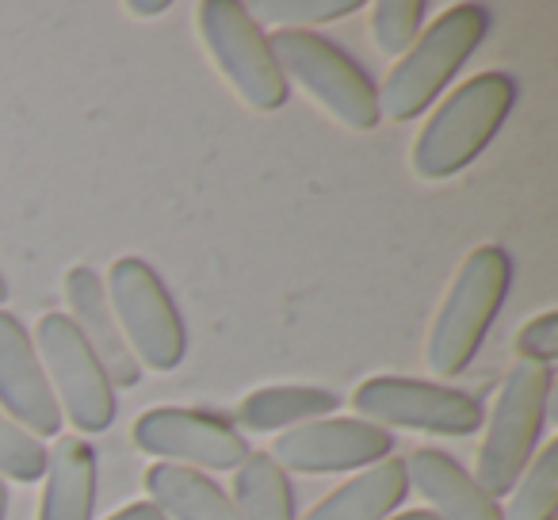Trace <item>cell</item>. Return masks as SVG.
<instances>
[{"instance_id":"6da1fadb","label":"cell","mask_w":558,"mask_h":520,"mask_svg":"<svg viewBox=\"0 0 558 520\" xmlns=\"http://www.w3.org/2000/svg\"><path fill=\"white\" fill-rule=\"evenodd\" d=\"M512 104H517V81L509 73L489 70L463 81L421 126L413 142V172L421 180H448L463 172L497 138Z\"/></svg>"},{"instance_id":"7a4b0ae2","label":"cell","mask_w":558,"mask_h":520,"mask_svg":"<svg viewBox=\"0 0 558 520\" xmlns=\"http://www.w3.org/2000/svg\"><path fill=\"white\" fill-rule=\"evenodd\" d=\"M489 32V12L482 4H456L444 16H436L417 35L410 50L395 62L375 93H379V116L405 123L421 111L433 108L436 96L448 88V81L471 62Z\"/></svg>"},{"instance_id":"3957f363","label":"cell","mask_w":558,"mask_h":520,"mask_svg":"<svg viewBox=\"0 0 558 520\" xmlns=\"http://www.w3.org/2000/svg\"><path fill=\"white\" fill-rule=\"evenodd\" d=\"M509 280L512 261L501 245H478L474 253H466L440 311H436L433 334H428L425 356L433 375L456 379L459 372H466V364L478 356L494 318L501 314Z\"/></svg>"},{"instance_id":"277c9868","label":"cell","mask_w":558,"mask_h":520,"mask_svg":"<svg viewBox=\"0 0 558 520\" xmlns=\"http://www.w3.org/2000/svg\"><path fill=\"white\" fill-rule=\"evenodd\" d=\"M550 402H555V372L543 364L517 360L509 367V375H505L501 390H497L494 410L482 421L486 440H482L471 474L489 497L509 494L520 474H524V467L532 463L543 425H547Z\"/></svg>"},{"instance_id":"5b68a950","label":"cell","mask_w":558,"mask_h":520,"mask_svg":"<svg viewBox=\"0 0 558 520\" xmlns=\"http://www.w3.org/2000/svg\"><path fill=\"white\" fill-rule=\"evenodd\" d=\"M108 303L138 367L172 372L184 364L187 329L169 283L142 256H119L108 273Z\"/></svg>"},{"instance_id":"8992f818","label":"cell","mask_w":558,"mask_h":520,"mask_svg":"<svg viewBox=\"0 0 558 520\" xmlns=\"http://www.w3.org/2000/svg\"><path fill=\"white\" fill-rule=\"evenodd\" d=\"M268 47L288 85L295 81L337 123H344L349 131H375L383 123L375 81L337 43L314 32H276L268 35Z\"/></svg>"},{"instance_id":"52a82bcc","label":"cell","mask_w":558,"mask_h":520,"mask_svg":"<svg viewBox=\"0 0 558 520\" xmlns=\"http://www.w3.org/2000/svg\"><path fill=\"white\" fill-rule=\"evenodd\" d=\"M195 20H199V35L210 62L218 65V73L230 81L233 93L248 108L279 111L288 104L291 85L279 70L276 55H271L268 35L248 16V4H241V0H203L195 9Z\"/></svg>"},{"instance_id":"ba28073f","label":"cell","mask_w":558,"mask_h":520,"mask_svg":"<svg viewBox=\"0 0 558 520\" xmlns=\"http://www.w3.org/2000/svg\"><path fill=\"white\" fill-rule=\"evenodd\" d=\"M35 356H39L47 383L58 398L62 418H70L81 433H104L116 421V387L96 360L93 344L81 337L70 314H43L35 326Z\"/></svg>"},{"instance_id":"9c48e42d","label":"cell","mask_w":558,"mask_h":520,"mask_svg":"<svg viewBox=\"0 0 558 520\" xmlns=\"http://www.w3.org/2000/svg\"><path fill=\"white\" fill-rule=\"evenodd\" d=\"M352 410L360 413V421H372L379 428L398 425L433 436H471L486 421L478 398H471L466 390L428 379H405V375L364 379L352 395Z\"/></svg>"},{"instance_id":"30bf717a","label":"cell","mask_w":558,"mask_h":520,"mask_svg":"<svg viewBox=\"0 0 558 520\" xmlns=\"http://www.w3.org/2000/svg\"><path fill=\"white\" fill-rule=\"evenodd\" d=\"M134 448L161 463L192 471H238L248 459V444L226 418L184 406H157L134 421Z\"/></svg>"},{"instance_id":"8fae6325","label":"cell","mask_w":558,"mask_h":520,"mask_svg":"<svg viewBox=\"0 0 558 520\" xmlns=\"http://www.w3.org/2000/svg\"><path fill=\"white\" fill-rule=\"evenodd\" d=\"M395 451V436L387 428L360 418H322L306 421L299 428L279 433L268 456L279 463V471L295 474H344L364 471Z\"/></svg>"},{"instance_id":"7c38bea8","label":"cell","mask_w":558,"mask_h":520,"mask_svg":"<svg viewBox=\"0 0 558 520\" xmlns=\"http://www.w3.org/2000/svg\"><path fill=\"white\" fill-rule=\"evenodd\" d=\"M0 410L39 440L58 436L65 421L47 383V372L35 356L32 334L9 311H0Z\"/></svg>"},{"instance_id":"4fadbf2b","label":"cell","mask_w":558,"mask_h":520,"mask_svg":"<svg viewBox=\"0 0 558 520\" xmlns=\"http://www.w3.org/2000/svg\"><path fill=\"white\" fill-rule=\"evenodd\" d=\"M65 299H70V318L81 329L88 344H93L96 360L108 372L111 387H134L142 379V367L134 352L126 349L123 329H119L116 314L108 303V288L88 265H77L65 273Z\"/></svg>"},{"instance_id":"5bb4252c","label":"cell","mask_w":558,"mask_h":520,"mask_svg":"<svg viewBox=\"0 0 558 520\" xmlns=\"http://www.w3.org/2000/svg\"><path fill=\"white\" fill-rule=\"evenodd\" d=\"M410 486L433 505L436 520H505L497 497H489L448 451L417 448L405 463Z\"/></svg>"},{"instance_id":"9a60e30c","label":"cell","mask_w":558,"mask_h":520,"mask_svg":"<svg viewBox=\"0 0 558 520\" xmlns=\"http://www.w3.org/2000/svg\"><path fill=\"white\" fill-rule=\"evenodd\" d=\"M410 494L405 459L387 456L326 494L303 520H387Z\"/></svg>"},{"instance_id":"2e32d148","label":"cell","mask_w":558,"mask_h":520,"mask_svg":"<svg viewBox=\"0 0 558 520\" xmlns=\"http://www.w3.org/2000/svg\"><path fill=\"white\" fill-rule=\"evenodd\" d=\"M96 509V451L81 436H62L47 451L39 520H93Z\"/></svg>"},{"instance_id":"e0dca14e","label":"cell","mask_w":558,"mask_h":520,"mask_svg":"<svg viewBox=\"0 0 558 520\" xmlns=\"http://www.w3.org/2000/svg\"><path fill=\"white\" fill-rule=\"evenodd\" d=\"M146 494L165 520H238L230 494L210 474L177 463H154L146 471Z\"/></svg>"},{"instance_id":"ac0fdd59","label":"cell","mask_w":558,"mask_h":520,"mask_svg":"<svg viewBox=\"0 0 558 520\" xmlns=\"http://www.w3.org/2000/svg\"><path fill=\"white\" fill-rule=\"evenodd\" d=\"M341 406V395L326 387H303V383H291V387H264L253 390L248 398H241L238 406V425L245 433H288L306 421H322Z\"/></svg>"},{"instance_id":"d6986e66","label":"cell","mask_w":558,"mask_h":520,"mask_svg":"<svg viewBox=\"0 0 558 520\" xmlns=\"http://www.w3.org/2000/svg\"><path fill=\"white\" fill-rule=\"evenodd\" d=\"M230 501L238 509V520H295V494H291L288 471H279L268 451H253L238 467Z\"/></svg>"},{"instance_id":"ffe728a7","label":"cell","mask_w":558,"mask_h":520,"mask_svg":"<svg viewBox=\"0 0 558 520\" xmlns=\"http://www.w3.org/2000/svg\"><path fill=\"white\" fill-rule=\"evenodd\" d=\"M558 509V444H543L539 456L524 467V474L512 486L509 509H501L505 520H555Z\"/></svg>"},{"instance_id":"44dd1931","label":"cell","mask_w":558,"mask_h":520,"mask_svg":"<svg viewBox=\"0 0 558 520\" xmlns=\"http://www.w3.org/2000/svg\"><path fill=\"white\" fill-rule=\"evenodd\" d=\"M360 9V0H256L248 16L279 24V32H311L329 20L352 16Z\"/></svg>"},{"instance_id":"7402d4cb","label":"cell","mask_w":558,"mask_h":520,"mask_svg":"<svg viewBox=\"0 0 558 520\" xmlns=\"http://www.w3.org/2000/svg\"><path fill=\"white\" fill-rule=\"evenodd\" d=\"M425 0H379L372 12V35L379 50L402 58L417 43L421 27H425Z\"/></svg>"},{"instance_id":"603a6c76","label":"cell","mask_w":558,"mask_h":520,"mask_svg":"<svg viewBox=\"0 0 558 520\" xmlns=\"http://www.w3.org/2000/svg\"><path fill=\"white\" fill-rule=\"evenodd\" d=\"M47 474V448L39 436L0 413V479L39 482Z\"/></svg>"},{"instance_id":"cb8c5ba5","label":"cell","mask_w":558,"mask_h":520,"mask_svg":"<svg viewBox=\"0 0 558 520\" xmlns=\"http://www.w3.org/2000/svg\"><path fill=\"white\" fill-rule=\"evenodd\" d=\"M517 356L524 364H543L550 367L558 356V314L547 311L539 318H532L527 326H520L517 334Z\"/></svg>"},{"instance_id":"d4e9b609","label":"cell","mask_w":558,"mask_h":520,"mask_svg":"<svg viewBox=\"0 0 558 520\" xmlns=\"http://www.w3.org/2000/svg\"><path fill=\"white\" fill-rule=\"evenodd\" d=\"M108 520H165V512L157 509L154 501H131V505H123L119 512H111Z\"/></svg>"},{"instance_id":"484cf974","label":"cell","mask_w":558,"mask_h":520,"mask_svg":"<svg viewBox=\"0 0 558 520\" xmlns=\"http://www.w3.org/2000/svg\"><path fill=\"white\" fill-rule=\"evenodd\" d=\"M126 12L131 16H161V12H169V0H131Z\"/></svg>"},{"instance_id":"4316f807","label":"cell","mask_w":558,"mask_h":520,"mask_svg":"<svg viewBox=\"0 0 558 520\" xmlns=\"http://www.w3.org/2000/svg\"><path fill=\"white\" fill-rule=\"evenodd\" d=\"M387 520H436L428 509H413V512H398V517H387Z\"/></svg>"},{"instance_id":"83f0119b","label":"cell","mask_w":558,"mask_h":520,"mask_svg":"<svg viewBox=\"0 0 558 520\" xmlns=\"http://www.w3.org/2000/svg\"><path fill=\"white\" fill-rule=\"evenodd\" d=\"M9 517V486H4V479H0V520Z\"/></svg>"},{"instance_id":"f1b7e54d","label":"cell","mask_w":558,"mask_h":520,"mask_svg":"<svg viewBox=\"0 0 558 520\" xmlns=\"http://www.w3.org/2000/svg\"><path fill=\"white\" fill-rule=\"evenodd\" d=\"M9 299V280H4V273H0V303Z\"/></svg>"}]
</instances>
